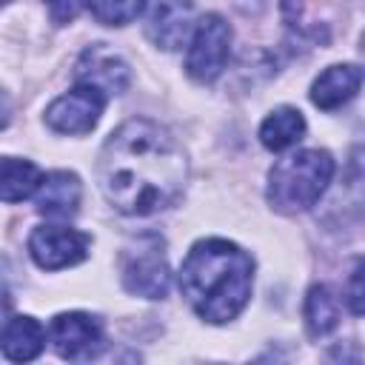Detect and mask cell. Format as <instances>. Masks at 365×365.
I'll return each mask as SVG.
<instances>
[{
  "label": "cell",
  "instance_id": "6da1fadb",
  "mask_svg": "<svg viewBox=\"0 0 365 365\" xmlns=\"http://www.w3.org/2000/svg\"><path fill=\"white\" fill-rule=\"evenodd\" d=\"M97 182L114 211L154 217L180 202L188 182V157L165 125L134 117L103 143Z\"/></svg>",
  "mask_w": 365,
  "mask_h": 365
},
{
  "label": "cell",
  "instance_id": "7a4b0ae2",
  "mask_svg": "<svg viewBox=\"0 0 365 365\" xmlns=\"http://www.w3.org/2000/svg\"><path fill=\"white\" fill-rule=\"evenodd\" d=\"M251 254L220 237L194 242L180 265V291L185 302L211 325L237 319L251 299Z\"/></svg>",
  "mask_w": 365,
  "mask_h": 365
},
{
  "label": "cell",
  "instance_id": "3957f363",
  "mask_svg": "<svg viewBox=\"0 0 365 365\" xmlns=\"http://www.w3.org/2000/svg\"><path fill=\"white\" fill-rule=\"evenodd\" d=\"M334 177V157L322 148H302L274 163L268 171L265 197L279 214L308 211Z\"/></svg>",
  "mask_w": 365,
  "mask_h": 365
},
{
  "label": "cell",
  "instance_id": "277c9868",
  "mask_svg": "<svg viewBox=\"0 0 365 365\" xmlns=\"http://www.w3.org/2000/svg\"><path fill=\"white\" fill-rule=\"evenodd\" d=\"M120 279H123V288L134 297L163 299L168 294L171 271H168V259H165V245L157 234L137 237V242L123 248Z\"/></svg>",
  "mask_w": 365,
  "mask_h": 365
},
{
  "label": "cell",
  "instance_id": "5b68a950",
  "mask_svg": "<svg viewBox=\"0 0 365 365\" xmlns=\"http://www.w3.org/2000/svg\"><path fill=\"white\" fill-rule=\"evenodd\" d=\"M231 54V26L220 14H205L194 23V31L188 37V54H185V71L197 83H214Z\"/></svg>",
  "mask_w": 365,
  "mask_h": 365
},
{
  "label": "cell",
  "instance_id": "8992f818",
  "mask_svg": "<svg viewBox=\"0 0 365 365\" xmlns=\"http://www.w3.org/2000/svg\"><path fill=\"white\" fill-rule=\"evenodd\" d=\"M106 94L88 83H77L71 91L60 94L48 108H46V125L57 134H88L103 108H106Z\"/></svg>",
  "mask_w": 365,
  "mask_h": 365
},
{
  "label": "cell",
  "instance_id": "52a82bcc",
  "mask_svg": "<svg viewBox=\"0 0 365 365\" xmlns=\"http://www.w3.org/2000/svg\"><path fill=\"white\" fill-rule=\"evenodd\" d=\"M91 237L68 225H37L29 237V254L43 271H60L88 257Z\"/></svg>",
  "mask_w": 365,
  "mask_h": 365
},
{
  "label": "cell",
  "instance_id": "ba28073f",
  "mask_svg": "<svg viewBox=\"0 0 365 365\" xmlns=\"http://www.w3.org/2000/svg\"><path fill=\"white\" fill-rule=\"evenodd\" d=\"M48 339L54 345V351L63 359H94L103 345H106V334H103V322L86 311H68V314H57L51 319L48 328Z\"/></svg>",
  "mask_w": 365,
  "mask_h": 365
},
{
  "label": "cell",
  "instance_id": "9c48e42d",
  "mask_svg": "<svg viewBox=\"0 0 365 365\" xmlns=\"http://www.w3.org/2000/svg\"><path fill=\"white\" fill-rule=\"evenodd\" d=\"M74 83H88V86L100 88L106 97H114L128 88L131 68L120 54L103 48V43H100L80 54V60L74 66Z\"/></svg>",
  "mask_w": 365,
  "mask_h": 365
},
{
  "label": "cell",
  "instance_id": "30bf717a",
  "mask_svg": "<svg viewBox=\"0 0 365 365\" xmlns=\"http://www.w3.org/2000/svg\"><path fill=\"white\" fill-rule=\"evenodd\" d=\"M145 31L157 48H165V51L182 48L194 31L191 0H157L148 14Z\"/></svg>",
  "mask_w": 365,
  "mask_h": 365
},
{
  "label": "cell",
  "instance_id": "8fae6325",
  "mask_svg": "<svg viewBox=\"0 0 365 365\" xmlns=\"http://www.w3.org/2000/svg\"><path fill=\"white\" fill-rule=\"evenodd\" d=\"M80 197H83V185L74 171H51L40 180L34 191V205L43 217L68 220L77 214Z\"/></svg>",
  "mask_w": 365,
  "mask_h": 365
},
{
  "label": "cell",
  "instance_id": "7c38bea8",
  "mask_svg": "<svg viewBox=\"0 0 365 365\" xmlns=\"http://www.w3.org/2000/svg\"><path fill=\"white\" fill-rule=\"evenodd\" d=\"M362 86V68L356 63H336L328 66L311 86V103L322 111L342 108L348 100L356 97Z\"/></svg>",
  "mask_w": 365,
  "mask_h": 365
},
{
  "label": "cell",
  "instance_id": "4fadbf2b",
  "mask_svg": "<svg viewBox=\"0 0 365 365\" xmlns=\"http://www.w3.org/2000/svg\"><path fill=\"white\" fill-rule=\"evenodd\" d=\"M46 348V331L34 317H9V322L0 331V351L11 362H29L37 359Z\"/></svg>",
  "mask_w": 365,
  "mask_h": 365
},
{
  "label": "cell",
  "instance_id": "5bb4252c",
  "mask_svg": "<svg viewBox=\"0 0 365 365\" xmlns=\"http://www.w3.org/2000/svg\"><path fill=\"white\" fill-rule=\"evenodd\" d=\"M305 134V117L299 108L294 106H279L274 108L262 125H259V143L268 148V151H285L291 148L294 143H299Z\"/></svg>",
  "mask_w": 365,
  "mask_h": 365
},
{
  "label": "cell",
  "instance_id": "9a60e30c",
  "mask_svg": "<svg viewBox=\"0 0 365 365\" xmlns=\"http://www.w3.org/2000/svg\"><path fill=\"white\" fill-rule=\"evenodd\" d=\"M43 174L31 160L23 157H0V200L23 202L40 185Z\"/></svg>",
  "mask_w": 365,
  "mask_h": 365
},
{
  "label": "cell",
  "instance_id": "2e32d148",
  "mask_svg": "<svg viewBox=\"0 0 365 365\" xmlns=\"http://www.w3.org/2000/svg\"><path fill=\"white\" fill-rule=\"evenodd\" d=\"M302 317H305V328L311 336H325L336 328L339 322V299L328 285H311L305 294V305H302Z\"/></svg>",
  "mask_w": 365,
  "mask_h": 365
},
{
  "label": "cell",
  "instance_id": "e0dca14e",
  "mask_svg": "<svg viewBox=\"0 0 365 365\" xmlns=\"http://www.w3.org/2000/svg\"><path fill=\"white\" fill-rule=\"evenodd\" d=\"M86 6L103 26H125L143 14L145 0H86Z\"/></svg>",
  "mask_w": 365,
  "mask_h": 365
},
{
  "label": "cell",
  "instance_id": "ac0fdd59",
  "mask_svg": "<svg viewBox=\"0 0 365 365\" xmlns=\"http://www.w3.org/2000/svg\"><path fill=\"white\" fill-rule=\"evenodd\" d=\"M48 6V14L54 23H71L83 6V0H43Z\"/></svg>",
  "mask_w": 365,
  "mask_h": 365
},
{
  "label": "cell",
  "instance_id": "d6986e66",
  "mask_svg": "<svg viewBox=\"0 0 365 365\" xmlns=\"http://www.w3.org/2000/svg\"><path fill=\"white\" fill-rule=\"evenodd\" d=\"M348 305H351L354 317L362 314V259H356V265L351 271V279H348Z\"/></svg>",
  "mask_w": 365,
  "mask_h": 365
},
{
  "label": "cell",
  "instance_id": "ffe728a7",
  "mask_svg": "<svg viewBox=\"0 0 365 365\" xmlns=\"http://www.w3.org/2000/svg\"><path fill=\"white\" fill-rule=\"evenodd\" d=\"M11 120V100L6 91H0V128H6Z\"/></svg>",
  "mask_w": 365,
  "mask_h": 365
},
{
  "label": "cell",
  "instance_id": "44dd1931",
  "mask_svg": "<svg viewBox=\"0 0 365 365\" xmlns=\"http://www.w3.org/2000/svg\"><path fill=\"white\" fill-rule=\"evenodd\" d=\"M9 317H11V302H9V297L0 291V331H3V325L9 322Z\"/></svg>",
  "mask_w": 365,
  "mask_h": 365
},
{
  "label": "cell",
  "instance_id": "7402d4cb",
  "mask_svg": "<svg viewBox=\"0 0 365 365\" xmlns=\"http://www.w3.org/2000/svg\"><path fill=\"white\" fill-rule=\"evenodd\" d=\"M6 3H9V0H0V6H6Z\"/></svg>",
  "mask_w": 365,
  "mask_h": 365
}]
</instances>
